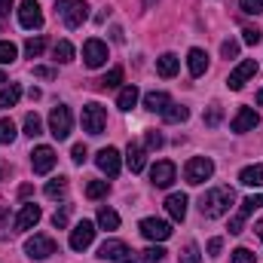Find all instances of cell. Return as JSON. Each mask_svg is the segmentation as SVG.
<instances>
[{"instance_id": "obj_1", "label": "cell", "mask_w": 263, "mask_h": 263, "mask_svg": "<svg viewBox=\"0 0 263 263\" xmlns=\"http://www.w3.org/2000/svg\"><path fill=\"white\" fill-rule=\"evenodd\" d=\"M236 205V193L230 190V187H214V190H208L205 196L199 199V211H202V217H223L230 208Z\"/></svg>"}, {"instance_id": "obj_2", "label": "cell", "mask_w": 263, "mask_h": 263, "mask_svg": "<svg viewBox=\"0 0 263 263\" xmlns=\"http://www.w3.org/2000/svg\"><path fill=\"white\" fill-rule=\"evenodd\" d=\"M211 175H214V162H211L208 156H193V159L184 165V181H187V184H193V187L205 184Z\"/></svg>"}, {"instance_id": "obj_3", "label": "cell", "mask_w": 263, "mask_h": 263, "mask_svg": "<svg viewBox=\"0 0 263 263\" xmlns=\"http://www.w3.org/2000/svg\"><path fill=\"white\" fill-rule=\"evenodd\" d=\"M55 251H59L55 239H49V236H43V233H34V236L25 242V254H28L31 260H49Z\"/></svg>"}, {"instance_id": "obj_4", "label": "cell", "mask_w": 263, "mask_h": 263, "mask_svg": "<svg viewBox=\"0 0 263 263\" xmlns=\"http://www.w3.org/2000/svg\"><path fill=\"white\" fill-rule=\"evenodd\" d=\"M98 257L107 263H135V254H132V248L126 242H120V239H107L101 248H98Z\"/></svg>"}, {"instance_id": "obj_5", "label": "cell", "mask_w": 263, "mask_h": 263, "mask_svg": "<svg viewBox=\"0 0 263 263\" xmlns=\"http://www.w3.org/2000/svg\"><path fill=\"white\" fill-rule=\"evenodd\" d=\"M83 132H89V135H101L104 132V126H107V110L101 107V104H86L83 107Z\"/></svg>"}, {"instance_id": "obj_6", "label": "cell", "mask_w": 263, "mask_h": 263, "mask_svg": "<svg viewBox=\"0 0 263 263\" xmlns=\"http://www.w3.org/2000/svg\"><path fill=\"white\" fill-rule=\"evenodd\" d=\"M73 129V117H70V107L65 104H59V107H52V114H49V132L59 138V141H65L67 135Z\"/></svg>"}, {"instance_id": "obj_7", "label": "cell", "mask_w": 263, "mask_h": 263, "mask_svg": "<svg viewBox=\"0 0 263 263\" xmlns=\"http://www.w3.org/2000/svg\"><path fill=\"white\" fill-rule=\"evenodd\" d=\"M18 25L28 28V31H40L43 28V9L37 0H22L18 6Z\"/></svg>"}, {"instance_id": "obj_8", "label": "cell", "mask_w": 263, "mask_h": 263, "mask_svg": "<svg viewBox=\"0 0 263 263\" xmlns=\"http://www.w3.org/2000/svg\"><path fill=\"white\" fill-rule=\"evenodd\" d=\"M138 230H141V236L150 239V242H165V239L172 236V223H165V220H159V217H144V220L138 223Z\"/></svg>"}, {"instance_id": "obj_9", "label": "cell", "mask_w": 263, "mask_h": 263, "mask_svg": "<svg viewBox=\"0 0 263 263\" xmlns=\"http://www.w3.org/2000/svg\"><path fill=\"white\" fill-rule=\"evenodd\" d=\"M254 73H257V62H254V59H245V62H239V65L230 70L227 86H230L233 92H239V89H245V83H248Z\"/></svg>"}, {"instance_id": "obj_10", "label": "cell", "mask_w": 263, "mask_h": 263, "mask_svg": "<svg viewBox=\"0 0 263 263\" xmlns=\"http://www.w3.org/2000/svg\"><path fill=\"white\" fill-rule=\"evenodd\" d=\"M55 150L49 147V144H40L34 153H31V168H34V175H49L52 172V165H55Z\"/></svg>"}, {"instance_id": "obj_11", "label": "cell", "mask_w": 263, "mask_h": 263, "mask_svg": "<svg viewBox=\"0 0 263 263\" xmlns=\"http://www.w3.org/2000/svg\"><path fill=\"white\" fill-rule=\"evenodd\" d=\"M95 165H98L107 178H117L120 168H123V162H120V150H114V147H101V150L95 153Z\"/></svg>"}, {"instance_id": "obj_12", "label": "cell", "mask_w": 263, "mask_h": 263, "mask_svg": "<svg viewBox=\"0 0 263 263\" xmlns=\"http://www.w3.org/2000/svg\"><path fill=\"white\" fill-rule=\"evenodd\" d=\"M92 242H95V223H92V220H80V223L70 230V248H73V251H86Z\"/></svg>"}, {"instance_id": "obj_13", "label": "cell", "mask_w": 263, "mask_h": 263, "mask_svg": "<svg viewBox=\"0 0 263 263\" xmlns=\"http://www.w3.org/2000/svg\"><path fill=\"white\" fill-rule=\"evenodd\" d=\"M83 62H86V67H101L104 62H107V43H101V40H86L83 43Z\"/></svg>"}, {"instance_id": "obj_14", "label": "cell", "mask_w": 263, "mask_h": 263, "mask_svg": "<svg viewBox=\"0 0 263 263\" xmlns=\"http://www.w3.org/2000/svg\"><path fill=\"white\" fill-rule=\"evenodd\" d=\"M175 175H178V168H175V162H168V159H162V162H156V165L150 168V181H153V187H159V190L172 187V184H175Z\"/></svg>"}, {"instance_id": "obj_15", "label": "cell", "mask_w": 263, "mask_h": 263, "mask_svg": "<svg viewBox=\"0 0 263 263\" xmlns=\"http://www.w3.org/2000/svg\"><path fill=\"white\" fill-rule=\"evenodd\" d=\"M40 217H43V211H40V205H34V202H25L22 205V211L15 214V230H31V227H37L40 223Z\"/></svg>"}, {"instance_id": "obj_16", "label": "cell", "mask_w": 263, "mask_h": 263, "mask_svg": "<svg viewBox=\"0 0 263 263\" xmlns=\"http://www.w3.org/2000/svg\"><path fill=\"white\" fill-rule=\"evenodd\" d=\"M260 126V117H257V110H251V107H239V114L233 117V123H230V129L233 132H254Z\"/></svg>"}, {"instance_id": "obj_17", "label": "cell", "mask_w": 263, "mask_h": 263, "mask_svg": "<svg viewBox=\"0 0 263 263\" xmlns=\"http://www.w3.org/2000/svg\"><path fill=\"white\" fill-rule=\"evenodd\" d=\"M62 18H65L67 28H80V25L89 18V3H86V0H70V6L62 12Z\"/></svg>"}, {"instance_id": "obj_18", "label": "cell", "mask_w": 263, "mask_h": 263, "mask_svg": "<svg viewBox=\"0 0 263 263\" xmlns=\"http://www.w3.org/2000/svg\"><path fill=\"white\" fill-rule=\"evenodd\" d=\"M126 162H129L132 175L144 172V165H147V150H144L141 144H135V141H132V144H129V150H126Z\"/></svg>"}, {"instance_id": "obj_19", "label": "cell", "mask_w": 263, "mask_h": 263, "mask_svg": "<svg viewBox=\"0 0 263 263\" xmlns=\"http://www.w3.org/2000/svg\"><path fill=\"white\" fill-rule=\"evenodd\" d=\"M178 70H181V59H178L175 52H165V55L156 59V73H159V77L168 80V77H175Z\"/></svg>"}, {"instance_id": "obj_20", "label": "cell", "mask_w": 263, "mask_h": 263, "mask_svg": "<svg viewBox=\"0 0 263 263\" xmlns=\"http://www.w3.org/2000/svg\"><path fill=\"white\" fill-rule=\"evenodd\" d=\"M165 211L172 214V220H184L187 217V196L184 193H172L165 199Z\"/></svg>"}, {"instance_id": "obj_21", "label": "cell", "mask_w": 263, "mask_h": 263, "mask_svg": "<svg viewBox=\"0 0 263 263\" xmlns=\"http://www.w3.org/2000/svg\"><path fill=\"white\" fill-rule=\"evenodd\" d=\"M187 70H190V77H202L208 70V55L202 49H190L187 52Z\"/></svg>"}, {"instance_id": "obj_22", "label": "cell", "mask_w": 263, "mask_h": 263, "mask_svg": "<svg viewBox=\"0 0 263 263\" xmlns=\"http://www.w3.org/2000/svg\"><path fill=\"white\" fill-rule=\"evenodd\" d=\"M168 104H172V98H168L165 92H147V95H144V107L153 110V114H165Z\"/></svg>"}, {"instance_id": "obj_23", "label": "cell", "mask_w": 263, "mask_h": 263, "mask_svg": "<svg viewBox=\"0 0 263 263\" xmlns=\"http://www.w3.org/2000/svg\"><path fill=\"white\" fill-rule=\"evenodd\" d=\"M239 184L242 187H260L263 184V165H245L239 172Z\"/></svg>"}, {"instance_id": "obj_24", "label": "cell", "mask_w": 263, "mask_h": 263, "mask_svg": "<svg viewBox=\"0 0 263 263\" xmlns=\"http://www.w3.org/2000/svg\"><path fill=\"white\" fill-rule=\"evenodd\" d=\"M18 98H22V86L18 83H9V86L0 89V107H15Z\"/></svg>"}, {"instance_id": "obj_25", "label": "cell", "mask_w": 263, "mask_h": 263, "mask_svg": "<svg viewBox=\"0 0 263 263\" xmlns=\"http://www.w3.org/2000/svg\"><path fill=\"white\" fill-rule=\"evenodd\" d=\"M135 104H138V89L135 86H123L120 95H117V107L120 110H132Z\"/></svg>"}, {"instance_id": "obj_26", "label": "cell", "mask_w": 263, "mask_h": 263, "mask_svg": "<svg viewBox=\"0 0 263 263\" xmlns=\"http://www.w3.org/2000/svg\"><path fill=\"white\" fill-rule=\"evenodd\" d=\"M49 199H65L67 196V178L65 175H59V178H52L49 184H46V190H43Z\"/></svg>"}, {"instance_id": "obj_27", "label": "cell", "mask_w": 263, "mask_h": 263, "mask_svg": "<svg viewBox=\"0 0 263 263\" xmlns=\"http://www.w3.org/2000/svg\"><path fill=\"white\" fill-rule=\"evenodd\" d=\"M187 117H190V110H187L184 104H175V101H172V104L165 107V114H162V120H165V123H184Z\"/></svg>"}, {"instance_id": "obj_28", "label": "cell", "mask_w": 263, "mask_h": 263, "mask_svg": "<svg viewBox=\"0 0 263 263\" xmlns=\"http://www.w3.org/2000/svg\"><path fill=\"white\" fill-rule=\"evenodd\" d=\"M98 227H101V230H117V227H120V214H117L114 208H101V211H98Z\"/></svg>"}, {"instance_id": "obj_29", "label": "cell", "mask_w": 263, "mask_h": 263, "mask_svg": "<svg viewBox=\"0 0 263 263\" xmlns=\"http://www.w3.org/2000/svg\"><path fill=\"white\" fill-rule=\"evenodd\" d=\"M257 208H263V193H257V196H245L242 202H239V214H245V217H251Z\"/></svg>"}, {"instance_id": "obj_30", "label": "cell", "mask_w": 263, "mask_h": 263, "mask_svg": "<svg viewBox=\"0 0 263 263\" xmlns=\"http://www.w3.org/2000/svg\"><path fill=\"white\" fill-rule=\"evenodd\" d=\"M52 55H55V62H73V46H70V40H59L55 46H52Z\"/></svg>"}, {"instance_id": "obj_31", "label": "cell", "mask_w": 263, "mask_h": 263, "mask_svg": "<svg viewBox=\"0 0 263 263\" xmlns=\"http://www.w3.org/2000/svg\"><path fill=\"white\" fill-rule=\"evenodd\" d=\"M25 135H28V138L43 135V120H40L37 114H28V117H25Z\"/></svg>"}, {"instance_id": "obj_32", "label": "cell", "mask_w": 263, "mask_h": 263, "mask_svg": "<svg viewBox=\"0 0 263 263\" xmlns=\"http://www.w3.org/2000/svg\"><path fill=\"white\" fill-rule=\"evenodd\" d=\"M120 83H123V70H120V67H114L110 73H104V77L98 80V86H101V89H117Z\"/></svg>"}, {"instance_id": "obj_33", "label": "cell", "mask_w": 263, "mask_h": 263, "mask_svg": "<svg viewBox=\"0 0 263 263\" xmlns=\"http://www.w3.org/2000/svg\"><path fill=\"white\" fill-rule=\"evenodd\" d=\"M15 123L12 120H0V144H12L15 141Z\"/></svg>"}, {"instance_id": "obj_34", "label": "cell", "mask_w": 263, "mask_h": 263, "mask_svg": "<svg viewBox=\"0 0 263 263\" xmlns=\"http://www.w3.org/2000/svg\"><path fill=\"white\" fill-rule=\"evenodd\" d=\"M43 49H46V40H43V37H31V40L25 43V55H28V59H37Z\"/></svg>"}, {"instance_id": "obj_35", "label": "cell", "mask_w": 263, "mask_h": 263, "mask_svg": "<svg viewBox=\"0 0 263 263\" xmlns=\"http://www.w3.org/2000/svg\"><path fill=\"white\" fill-rule=\"evenodd\" d=\"M15 55H18V49H15V43H0V65H12L15 62Z\"/></svg>"}, {"instance_id": "obj_36", "label": "cell", "mask_w": 263, "mask_h": 263, "mask_svg": "<svg viewBox=\"0 0 263 263\" xmlns=\"http://www.w3.org/2000/svg\"><path fill=\"white\" fill-rule=\"evenodd\" d=\"M107 193V181H89L86 184V196L89 199H101Z\"/></svg>"}, {"instance_id": "obj_37", "label": "cell", "mask_w": 263, "mask_h": 263, "mask_svg": "<svg viewBox=\"0 0 263 263\" xmlns=\"http://www.w3.org/2000/svg\"><path fill=\"white\" fill-rule=\"evenodd\" d=\"M199 260H202L199 245H196V242H190V245L184 248V254H181V260H178V263H199Z\"/></svg>"}, {"instance_id": "obj_38", "label": "cell", "mask_w": 263, "mask_h": 263, "mask_svg": "<svg viewBox=\"0 0 263 263\" xmlns=\"http://www.w3.org/2000/svg\"><path fill=\"white\" fill-rule=\"evenodd\" d=\"M242 40H245L248 46H257L263 40V31L260 28H245V31H242Z\"/></svg>"}, {"instance_id": "obj_39", "label": "cell", "mask_w": 263, "mask_h": 263, "mask_svg": "<svg viewBox=\"0 0 263 263\" xmlns=\"http://www.w3.org/2000/svg\"><path fill=\"white\" fill-rule=\"evenodd\" d=\"M239 6H242V12H248V15H260L263 12V0H239Z\"/></svg>"}, {"instance_id": "obj_40", "label": "cell", "mask_w": 263, "mask_h": 263, "mask_svg": "<svg viewBox=\"0 0 263 263\" xmlns=\"http://www.w3.org/2000/svg\"><path fill=\"white\" fill-rule=\"evenodd\" d=\"M162 257H165V248H159V245H150L144 251V263H159Z\"/></svg>"}, {"instance_id": "obj_41", "label": "cell", "mask_w": 263, "mask_h": 263, "mask_svg": "<svg viewBox=\"0 0 263 263\" xmlns=\"http://www.w3.org/2000/svg\"><path fill=\"white\" fill-rule=\"evenodd\" d=\"M220 55L223 59H236L239 55V40H223L220 43Z\"/></svg>"}, {"instance_id": "obj_42", "label": "cell", "mask_w": 263, "mask_h": 263, "mask_svg": "<svg viewBox=\"0 0 263 263\" xmlns=\"http://www.w3.org/2000/svg\"><path fill=\"white\" fill-rule=\"evenodd\" d=\"M67 214H70V205H62V211L52 214V227H55V230H65L67 227Z\"/></svg>"}, {"instance_id": "obj_43", "label": "cell", "mask_w": 263, "mask_h": 263, "mask_svg": "<svg viewBox=\"0 0 263 263\" xmlns=\"http://www.w3.org/2000/svg\"><path fill=\"white\" fill-rule=\"evenodd\" d=\"M220 117H223L220 104H211V107H208V114H205V126H217V123H220Z\"/></svg>"}, {"instance_id": "obj_44", "label": "cell", "mask_w": 263, "mask_h": 263, "mask_svg": "<svg viewBox=\"0 0 263 263\" xmlns=\"http://www.w3.org/2000/svg\"><path fill=\"white\" fill-rule=\"evenodd\" d=\"M86 156H89V150H86L83 144H73V150H70V159H73L77 165H83V162H86Z\"/></svg>"}, {"instance_id": "obj_45", "label": "cell", "mask_w": 263, "mask_h": 263, "mask_svg": "<svg viewBox=\"0 0 263 263\" xmlns=\"http://www.w3.org/2000/svg\"><path fill=\"white\" fill-rule=\"evenodd\" d=\"M233 263H254V254L248 248H236L233 251Z\"/></svg>"}, {"instance_id": "obj_46", "label": "cell", "mask_w": 263, "mask_h": 263, "mask_svg": "<svg viewBox=\"0 0 263 263\" xmlns=\"http://www.w3.org/2000/svg\"><path fill=\"white\" fill-rule=\"evenodd\" d=\"M242 227H245V214H236V217L230 220V233H233V236H239V233H242Z\"/></svg>"}, {"instance_id": "obj_47", "label": "cell", "mask_w": 263, "mask_h": 263, "mask_svg": "<svg viewBox=\"0 0 263 263\" xmlns=\"http://www.w3.org/2000/svg\"><path fill=\"white\" fill-rule=\"evenodd\" d=\"M147 147L150 150H156V147H162V135L153 129V132H147Z\"/></svg>"}, {"instance_id": "obj_48", "label": "cell", "mask_w": 263, "mask_h": 263, "mask_svg": "<svg viewBox=\"0 0 263 263\" xmlns=\"http://www.w3.org/2000/svg\"><path fill=\"white\" fill-rule=\"evenodd\" d=\"M220 248H223V239H217V236H214V239L208 242V257H217V254H220Z\"/></svg>"}, {"instance_id": "obj_49", "label": "cell", "mask_w": 263, "mask_h": 263, "mask_svg": "<svg viewBox=\"0 0 263 263\" xmlns=\"http://www.w3.org/2000/svg\"><path fill=\"white\" fill-rule=\"evenodd\" d=\"M34 77H40V80H52L55 70H52V67H34Z\"/></svg>"}, {"instance_id": "obj_50", "label": "cell", "mask_w": 263, "mask_h": 263, "mask_svg": "<svg viewBox=\"0 0 263 263\" xmlns=\"http://www.w3.org/2000/svg\"><path fill=\"white\" fill-rule=\"evenodd\" d=\"M9 172H12V168H9V165L0 159V181H6V178H9Z\"/></svg>"}, {"instance_id": "obj_51", "label": "cell", "mask_w": 263, "mask_h": 263, "mask_svg": "<svg viewBox=\"0 0 263 263\" xmlns=\"http://www.w3.org/2000/svg\"><path fill=\"white\" fill-rule=\"evenodd\" d=\"M12 9V0H0V15H6Z\"/></svg>"}, {"instance_id": "obj_52", "label": "cell", "mask_w": 263, "mask_h": 263, "mask_svg": "<svg viewBox=\"0 0 263 263\" xmlns=\"http://www.w3.org/2000/svg\"><path fill=\"white\" fill-rule=\"evenodd\" d=\"M67 6H70V0H55V9H59V12H65Z\"/></svg>"}, {"instance_id": "obj_53", "label": "cell", "mask_w": 263, "mask_h": 263, "mask_svg": "<svg viewBox=\"0 0 263 263\" xmlns=\"http://www.w3.org/2000/svg\"><path fill=\"white\" fill-rule=\"evenodd\" d=\"M18 196L25 199V196H31V184H22V190H18Z\"/></svg>"}, {"instance_id": "obj_54", "label": "cell", "mask_w": 263, "mask_h": 263, "mask_svg": "<svg viewBox=\"0 0 263 263\" xmlns=\"http://www.w3.org/2000/svg\"><path fill=\"white\" fill-rule=\"evenodd\" d=\"M254 230H257V236H260V242H263V217L257 220V223H254Z\"/></svg>"}, {"instance_id": "obj_55", "label": "cell", "mask_w": 263, "mask_h": 263, "mask_svg": "<svg viewBox=\"0 0 263 263\" xmlns=\"http://www.w3.org/2000/svg\"><path fill=\"white\" fill-rule=\"evenodd\" d=\"M257 104H260V107H263V89H260V92H257Z\"/></svg>"}, {"instance_id": "obj_56", "label": "cell", "mask_w": 263, "mask_h": 263, "mask_svg": "<svg viewBox=\"0 0 263 263\" xmlns=\"http://www.w3.org/2000/svg\"><path fill=\"white\" fill-rule=\"evenodd\" d=\"M0 83H6V77H3V70H0Z\"/></svg>"}, {"instance_id": "obj_57", "label": "cell", "mask_w": 263, "mask_h": 263, "mask_svg": "<svg viewBox=\"0 0 263 263\" xmlns=\"http://www.w3.org/2000/svg\"><path fill=\"white\" fill-rule=\"evenodd\" d=\"M144 3H147V6H150V3H156V0H144Z\"/></svg>"}]
</instances>
